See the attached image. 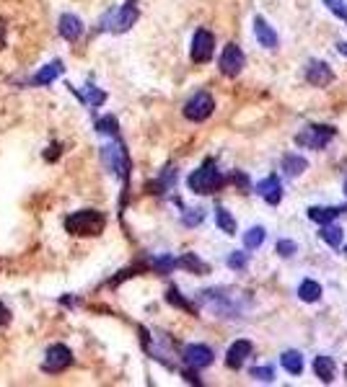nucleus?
<instances>
[{
	"label": "nucleus",
	"mask_w": 347,
	"mask_h": 387,
	"mask_svg": "<svg viewBox=\"0 0 347 387\" xmlns=\"http://www.w3.org/2000/svg\"><path fill=\"white\" fill-rule=\"evenodd\" d=\"M257 194L267 204L278 207V204L283 202V184H280L278 176H267V178H262V181L257 184Z\"/></svg>",
	"instance_id": "obj_11"
},
{
	"label": "nucleus",
	"mask_w": 347,
	"mask_h": 387,
	"mask_svg": "<svg viewBox=\"0 0 347 387\" xmlns=\"http://www.w3.org/2000/svg\"><path fill=\"white\" fill-rule=\"evenodd\" d=\"M8 323H10V310L0 302V328H3V325H8Z\"/></svg>",
	"instance_id": "obj_34"
},
{
	"label": "nucleus",
	"mask_w": 347,
	"mask_h": 387,
	"mask_svg": "<svg viewBox=\"0 0 347 387\" xmlns=\"http://www.w3.org/2000/svg\"><path fill=\"white\" fill-rule=\"evenodd\" d=\"M96 129H99L101 135L117 137V119H114V116H104V119H99V122H96Z\"/></svg>",
	"instance_id": "obj_27"
},
{
	"label": "nucleus",
	"mask_w": 347,
	"mask_h": 387,
	"mask_svg": "<svg viewBox=\"0 0 347 387\" xmlns=\"http://www.w3.org/2000/svg\"><path fill=\"white\" fill-rule=\"evenodd\" d=\"M181 359H184V364H187L189 369L197 372V369L213 364V351H210V346H205V343H189V346L181 351Z\"/></svg>",
	"instance_id": "obj_9"
},
{
	"label": "nucleus",
	"mask_w": 347,
	"mask_h": 387,
	"mask_svg": "<svg viewBox=\"0 0 347 387\" xmlns=\"http://www.w3.org/2000/svg\"><path fill=\"white\" fill-rule=\"evenodd\" d=\"M215 223H218V227L226 232V235H236V220L231 217V212L223 207V204L215 207Z\"/></svg>",
	"instance_id": "obj_20"
},
{
	"label": "nucleus",
	"mask_w": 347,
	"mask_h": 387,
	"mask_svg": "<svg viewBox=\"0 0 347 387\" xmlns=\"http://www.w3.org/2000/svg\"><path fill=\"white\" fill-rule=\"evenodd\" d=\"M280 364H283L285 372H290V375H301V372H303V357H301V351H285V354L280 357Z\"/></svg>",
	"instance_id": "obj_21"
},
{
	"label": "nucleus",
	"mask_w": 347,
	"mask_h": 387,
	"mask_svg": "<svg viewBox=\"0 0 347 387\" xmlns=\"http://www.w3.org/2000/svg\"><path fill=\"white\" fill-rule=\"evenodd\" d=\"M296 251H298V245L293 240H278V245H275V253H280L283 258H290Z\"/></svg>",
	"instance_id": "obj_30"
},
{
	"label": "nucleus",
	"mask_w": 347,
	"mask_h": 387,
	"mask_svg": "<svg viewBox=\"0 0 347 387\" xmlns=\"http://www.w3.org/2000/svg\"><path fill=\"white\" fill-rule=\"evenodd\" d=\"M229 266H231V269H236V271H244V269H247V253H241V251L231 253Z\"/></svg>",
	"instance_id": "obj_31"
},
{
	"label": "nucleus",
	"mask_w": 347,
	"mask_h": 387,
	"mask_svg": "<svg viewBox=\"0 0 347 387\" xmlns=\"http://www.w3.org/2000/svg\"><path fill=\"white\" fill-rule=\"evenodd\" d=\"M345 253H347V245H345Z\"/></svg>",
	"instance_id": "obj_38"
},
{
	"label": "nucleus",
	"mask_w": 347,
	"mask_h": 387,
	"mask_svg": "<svg viewBox=\"0 0 347 387\" xmlns=\"http://www.w3.org/2000/svg\"><path fill=\"white\" fill-rule=\"evenodd\" d=\"M247 65V57H244V52L238 44H229V47L223 49V55H220V73L226 77H236L241 70Z\"/></svg>",
	"instance_id": "obj_8"
},
{
	"label": "nucleus",
	"mask_w": 347,
	"mask_h": 387,
	"mask_svg": "<svg viewBox=\"0 0 347 387\" xmlns=\"http://www.w3.org/2000/svg\"><path fill=\"white\" fill-rule=\"evenodd\" d=\"M262 243H265V227H262V225L249 227L247 235H244V248H247V251H257Z\"/></svg>",
	"instance_id": "obj_22"
},
{
	"label": "nucleus",
	"mask_w": 347,
	"mask_h": 387,
	"mask_svg": "<svg viewBox=\"0 0 347 387\" xmlns=\"http://www.w3.org/2000/svg\"><path fill=\"white\" fill-rule=\"evenodd\" d=\"M251 377L262 379V382H272L275 372H272V367H254V369H251Z\"/></svg>",
	"instance_id": "obj_32"
},
{
	"label": "nucleus",
	"mask_w": 347,
	"mask_h": 387,
	"mask_svg": "<svg viewBox=\"0 0 347 387\" xmlns=\"http://www.w3.org/2000/svg\"><path fill=\"white\" fill-rule=\"evenodd\" d=\"M107 227V217L99 209H80L65 217V230L75 238H96Z\"/></svg>",
	"instance_id": "obj_1"
},
{
	"label": "nucleus",
	"mask_w": 347,
	"mask_h": 387,
	"mask_svg": "<svg viewBox=\"0 0 347 387\" xmlns=\"http://www.w3.org/2000/svg\"><path fill=\"white\" fill-rule=\"evenodd\" d=\"M308 168V160L303 158V155H298V153H290L283 158V171L290 176V178H296V176H301L303 171Z\"/></svg>",
	"instance_id": "obj_17"
},
{
	"label": "nucleus",
	"mask_w": 347,
	"mask_h": 387,
	"mask_svg": "<svg viewBox=\"0 0 347 387\" xmlns=\"http://www.w3.org/2000/svg\"><path fill=\"white\" fill-rule=\"evenodd\" d=\"M177 266H181V269H189V271H197V274H208L210 266L205 261H199L195 253H187V256H181L177 261Z\"/></svg>",
	"instance_id": "obj_23"
},
{
	"label": "nucleus",
	"mask_w": 347,
	"mask_h": 387,
	"mask_svg": "<svg viewBox=\"0 0 347 387\" xmlns=\"http://www.w3.org/2000/svg\"><path fill=\"white\" fill-rule=\"evenodd\" d=\"M314 372H317V377L321 379L324 385H329V382L335 379V361L321 354V357L314 359Z\"/></svg>",
	"instance_id": "obj_18"
},
{
	"label": "nucleus",
	"mask_w": 347,
	"mask_h": 387,
	"mask_svg": "<svg viewBox=\"0 0 347 387\" xmlns=\"http://www.w3.org/2000/svg\"><path fill=\"white\" fill-rule=\"evenodd\" d=\"M6 44V29H3V23H0V49Z\"/></svg>",
	"instance_id": "obj_35"
},
{
	"label": "nucleus",
	"mask_w": 347,
	"mask_h": 387,
	"mask_svg": "<svg viewBox=\"0 0 347 387\" xmlns=\"http://www.w3.org/2000/svg\"><path fill=\"white\" fill-rule=\"evenodd\" d=\"M327 3V8L335 13V16H339L342 21H347V3L345 0H324Z\"/></svg>",
	"instance_id": "obj_29"
},
{
	"label": "nucleus",
	"mask_w": 347,
	"mask_h": 387,
	"mask_svg": "<svg viewBox=\"0 0 347 387\" xmlns=\"http://www.w3.org/2000/svg\"><path fill=\"white\" fill-rule=\"evenodd\" d=\"M335 135H337V129L332 124H311L301 135H296V145L311 147V150H324L335 140Z\"/></svg>",
	"instance_id": "obj_4"
},
{
	"label": "nucleus",
	"mask_w": 347,
	"mask_h": 387,
	"mask_svg": "<svg viewBox=\"0 0 347 387\" xmlns=\"http://www.w3.org/2000/svg\"><path fill=\"white\" fill-rule=\"evenodd\" d=\"M319 235H321V240H327L332 248H339V245H342V238H345L339 227H335V225H329V223L321 227V232H319Z\"/></svg>",
	"instance_id": "obj_26"
},
{
	"label": "nucleus",
	"mask_w": 347,
	"mask_h": 387,
	"mask_svg": "<svg viewBox=\"0 0 347 387\" xmlns=\"http://www.w3.org/2000/svg\"><path fill=\"white\" fill-rule=\"evenodd\" d=\"M345 194H347V181H345Z\"/></svg>",
	"instance_id": "obj_37"
},
{
	"label": "nucleus",
	"mask_w": 347,
	"mask_h": 387,
	"mask_svg": "<svg viewBox=\"0 0 347 387\" xmlns=\"http://www.w3.org/2000/svg\"><path fill=\"white\" fill-rule=\"evenodd\" d=\"M202 217H205L202 209H187V214H184V225H189V227H192V225H199L202 223Z\"/></svg>",
	"instance_id": "obj_33"
},
{
	"label": "nucleus",
	"mask_w": 347,
	"mask_h": 387,
	"mask_svg": "<svg viewBox=\"0 0 347 387\" xmlns=\"http://www.w3.org/2000/svg\"><path fill=\"white\" fill-rule=\"evenodd\" d=\"M187 184L195 194H213L226 184V176L218 171V163H215L213 158H208V160L199 165L195 173L189 176Z\"/></svg>",
	"instance_id": "obj_2"
},
{
	"label": "nucleus",
	"mask_w": 347,
	"mask_h": 387,
	"mask_svg": "<svg viewBox=\"0 0 347 387\" xmlns=\"http://www.w3.org/2000/svg\"><path fill=\"white\" fill-rule=\"evenodd\" d=\"M306 80L317 88H327L329 83L335 80V73H332V68H329L327 62L311 59V62H308V68H306Z\"/></svg>",
	"instance_id": "obj_10"
},
{
	"label": "nucleus",
	"mask_w": 347,
	"mask_h": 387,
	"mask_svg": "<svg viewBox=\"0 0 347 387\" xmlns=\"http://www.w3.org/2000/svg\"><path fill=\"white\" fill-rule=\"evenodd\" d=\"M298 297L303 302H319L321 300V284L314 279H303L298 287Z\"/></svg>",
	"instance_id": "obj_19"
},
{
	"label": "nucleus",
	"mask_w": 347,
	"mask_h": 387,
	"mask_svg": "<svg viewBox=\"0 0 347 387\" xmlns=\"http://www.w3.org/2000/svg\"><path fill=\"white\" fill-rule=\"evenodd\" d=\"M80 96V101H86L89 106H101L104 101H107V93L104 91H99V88H94V86H86V91L80 93V91H75Z\"/></svg>",
	"instance_id": "obj_25"
},
{
	"label": "nucleus",
	"mask_w": 347,
	"mask_h": 387,
	"mask_svg": "<svg viewBox=\"0 0 347 387\" xmlns=\"http://www.w3.org/2000/svg\"><path fill=\"white\" fill-rule=\"evenodd\" d=\"M254 37H257V41L265 49H278V34H275V29L262 16L254 19Z\"/></svg>",
	"instance_id": "obj_12"
},
{
	"label": "nucleus",
	"mask_w": 347,
	"mask_h": 387,
	"mask_svg": "<svg viewBox=\"0 0 347 387\" xmlns=\"http://www.w3.org/2000/svg\"><path fill=\"white\" fill-rule=\"evenodd\" d=\"M140 19L138 0H127L125 6H119L117 10L107 13L101 19V31H112V34H125L127 29H132V23Z\"/></svg>",
	"instance_id": "obj_3"
},
{
	"label": "nucleus",
	"mask_w": 347,
	"mask_h": 387,
	"mask_svg": "<svg viewBox=\"0 0 347 387\" xmlns=\"http://www.w3.org/2000/svg\"><path fill=\"white\" fill-rule=\"evenodd\" d=\"M213 108H215L213 96L205 93V91H199V93H195V96L184 104V116H187L189 122H205V119L213 114Z\"/></svg>",
	"instance_id": "obj_6"
},
{
	"label": "nucleus",
	"mask_w": 347,
	"mask_h": 387,
	"mask_svg": "<svg viewBox=\"0 0 347 387\" xmlns=\"http://www.w3.org/2000/svg\"><path fill=\"white\" fill-rule=\"evenodd\" d=\"M347 207H308V220H314L319 225H327L332 220H337L339 214H345Z\"/></svg>",
	"instance_id": "obj_14"
},
{
	"label": "nucleus",
	"mask_w": 347,
	"mask_h": 387,
	"mask_svg": "<svg viewBox=\"0 0 347 387\" xmlns=\"http://www.w3.org/2000/svg\"><path fill=\"white\" fill-rule=\"evenodd\" d=\"M337 49H339V52H342V55H347V41H339Z\"/></svg>",
	"instance_id": "obj_36"
},
{
	"label": "nucleus",
	"mask_w": 347,
	"mask_h": 387,
	"mask_svg": "<svg viewBox=\"0 0 347 387\" xmlns=\"http://www.w3.org/2000/svg\"><path fill=\"white\" fill-rule=\"evenodd\" d=\"M213 52H215V37L210 34L208 29H197L195 37H192V49H189V57L197 65H205L213 59Z\"/></svg>",
	"instance_id": "obj_5"
},
{
	"label": "nucleus",
	"mask_w": 347,
	"mask_h": 387,
	"mask_svg": "<svg viewBox=\"0 0 347 387\" xmlns=\"http://www.w3.org/2000/svg\"><path fill=\"white\" fill-rule=\"evenodd\" d=\"M62 70H65V65H62L60 59H55L52 65H47V68H42L39 73H37V75L31 77V83H34V86H50L52 80H55V77H57L60 73H62Z\"/></svg>",
	"instance_id": "obj_16"
},
{
	"label": "nucleus",
	"mask_w": 347,
	"mask_h": 387,
	"mask_svg": "<svg viewBox=\"0 0 347 387\" xmlns=\"http://www.w3.org/2000/svg\"><path fill=\"white\" fill-rule=\"evenodd\" d=\"M174 184H177V168H171V165H169V168H166V171L161 173L159 181L150 186V189H156L153 194H163V191H169Z\"/></svg>",
	"instance_id": "obj_24"
},
{
	"label": "nucleus",
	"mask_w": 347,
	"mask_h": 387,
	"mask_svg": "<svg viewBox=\"0 0 347 387\" xmlns=\"http://www.w3.org/2000/svg\"><path fill=\"white\" fill-rule=\"evenodd\" d=\"M166 300H169L171 305H177V308L187 310V312H195V308H192V305H189V302L184 300V297H181V294H179V290H177V287H171V290L166 292Z\"/></svg>",
	"instance_id": "obj_28"
},
{
	"label": "nucleus",
	"mask_w": 347,
	"mask_h": 387,
	"mask_svg": "<svg viewBox=\"0 0 347 387\" xmlns=\"http://www.w3.org/2000/svg\"><path fill=\"white\" fill-rule=\"evenodd\" d=\"M251 341H236L233 346L229 348V354H226V364H229L231 369H241L244 367V361H247V357H251Z\"/></svg>",
	"instance_id": "obj_13"
},
{
	"label": "nucleus",
	"mask_w": 347,
	"mask_h": 387,
	"mask_svg": "<svg viewBox=\"0 0 347 387\" xmlns=\"http://www.w3.org/2000/svg\"><path fill=\"white\" fill-rule=\"evenodd\" d=\"M70 364H73V351H70L68 346H62V343H55V346L47 348L44 361H42V369L50 372V375H57L62 369H68Z\"/></svg>",
	"instance_id": "obj_7"
},
{
	"label": "nucleus",
	"mask_w": 347,
	"mask_h": 387,
	"mask_svg": "<svg viewBox=\"0 0 347 387\" xmlns=\"http://www.w3.org/2000/svg\"><path fill=\"white\" fill-rule=\"evenodd\" d=\"M60 34H62V39H68V41H75L83 34V23H80L78 16H73V13L60 16Z\"/></svg>",
	"instance_id": "obj_15"
}]
</instances>
